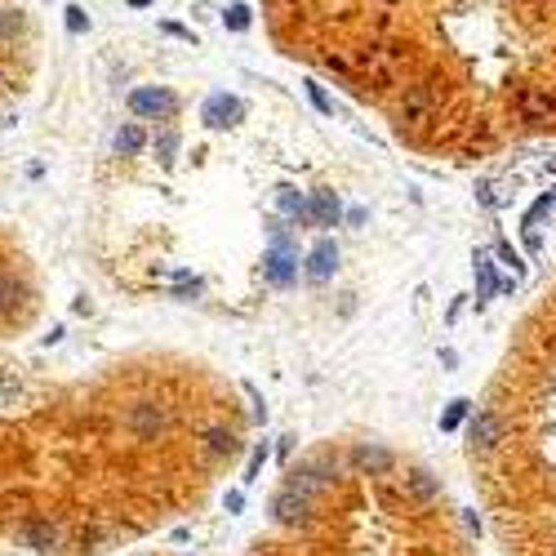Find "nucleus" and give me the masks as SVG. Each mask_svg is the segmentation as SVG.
<instances>
[{
    "mask_svg": "<svg viewBox=\"0 0 556 556\" xmlns=\"http://www.w3.org/2000/svg\"><path fill=\"white\" fill-rule=\"evenodd\" d=\"M254 418L209 356L76 325L0 223V547L116 556L205 512Z\"/></svg>",
    "mask_w": 556,
    "mask_h": 556,
    "instance_id": "f257e3e1",
    "label": "nucleus"
},
{
    "mask_svg": "<svg viewBox=\"0 0 556 556\" xmlns=\"http://www.w3.org/2000/svg\"><path fill=\"white\" fill-rule=\"evenodd\" d=\"M280 58L427 160L556 143V0H258Z\"/></svg>",
    "mask_w": 556,
    "mask_h": 556,
    "instance_id": "f03ea898",
    "label": "nucleus"
},
{
    "mask_svg": "<svg viewBox=\"0 0 556 556\" xmlns=\"http://www.w3.org/2000/svg\"><path fill=\"white\" fill-rule=\"evenodd\" d=\"M245 556H476V538L423 454L374 432H329L285 463Z\"/></svg>",
    "mask_w": 556,
    "mask_h": 556,
    "instance_id": "7ed1b4c3",
    "label": "nucleus"
},
{
    "mask_svg": "<svg viewBox=\"0 0 556 556\" xmlns=\"http://www.w3.org/2000/svg\"><path fill=\"white\" fill-rule=\"evenodd\" d=\"M463 449L498 556H556V267L503 339Z\"/></svg>",
    "mask_w": 556,
    "mask_h": 556,
    "instance_id": "20e7f679",
    "label": "nucleus"
},
{
    "mask_svg": "<svg viewBox=\"0 0 556 556\" xmlns=\"http://www.w3.org/2000/svg\"><path fill=\"white\" fill-rule=\"evenodd\" d=\"M45 67V27L18 0H0V125L18 111Z\"/></svg>",
    "mask_w": 556,
    "mask_h": 556,
    "instance_id": "39448f33",
    "label": "nucleus"
}]
</instances>
